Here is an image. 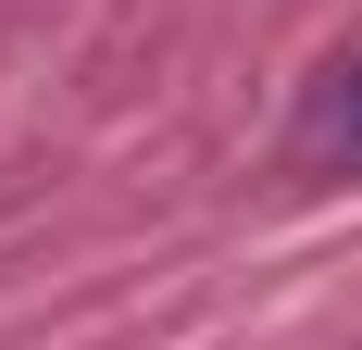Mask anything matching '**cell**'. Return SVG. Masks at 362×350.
Segmentation results:
<instances>
[{
    "instance_id": "6da1fadb",
    "label": "cell",
    "mask_w": 362,
    "mask_h": 350,
    "mask_svg": "<svg viewBox=\"0 0 362 350\" xmlns=\"http://www.w3.org/2000/svg\"><path fill=\"white\" fill-rule=\"evenodd\" d=\"M313 150H325V163H350V175H362V63L337 75L325 101H313Z\"/></svg>"
}]
</instances>
